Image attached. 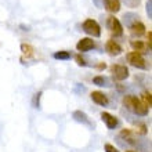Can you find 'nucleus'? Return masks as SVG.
<instances>
[{
    "instance_id": "nucleus-1",
    "label": "nucleus",
    "mask_w": 152,
    "mask_h": 152,
    "mask_svg": "<svg viewBox=\"0 0 152 152\" xmlns=\"http://www.w3.org/2000/svg\"><path fill=\"white\" fill-rule=\"evenodd\" d=\"M123 105L129 109V111L134 112L136 115H141V116L148 115L149 109L142 104V101H140L134 96H124L123 97Z\"/></svg>"
},
{
    "instance_id": "nucleus-2",
    "label": "nucleus",
    "mask_w": 152,
    "mask_h": 152,
    "mask_svg": "<svg viewBox=\"0 0 152 152\" xmlns=\"http://www.w3.org/2000/svg\"><path fill=\"white\" fill-rule=\"evenodd\" d=\"M82 28H83V31L87 33V35H90V36H93V37L101 36V26L98 25V22L94 20H86L83 22V25H82Z\"/></svg>"
},
{
    "instance_id": "nucleus-3",
    "label": "nucleus",
    "mask_w": 152,
    "mask_h": 152,
    "mask_svg": "<svg viewBox=\"0 0 152 152\" xmlns=\"http://www.w3.org/2000/svg\"><path fill=\"white\" fill-rule=\"evenodd\" d=\"M111 73L115 80H124L129 77V69L127 66H124L122 64H113L111 66Z\"/></svg>"
},
{
    "instance_id": "nucleus-4",
    "label": "nucleus",
    "mask_w": 152,
    "mask_h": 152,
    "mask_svg": "<svg viewBox=\"0 0 152 152\" xmlns=\"http://www.w3.org/2000/svg\"><path fill=\"white\" fill-rule=\"evenodd\" d=\"M127 61L130 62V65L136 66L138 69H147V64H145L144 57L141 56V53L132 51L127 54Z\"/></svg>"
},
{
    "instance_id": "nucleus-5",
    "label": "nucleus",
    "mask_w": 152,
    "mask_h": 152,
    "mask_svg": "<svg viewBox=\"0 0 152 152\" xmlns=\"http://www.w3.org/2000/svg\"><path fill=\"white\" fill-rule=\"evenodd\" d=\"M107 26H108V29L115 36H122V35H123V26H122L120 21L118 20L116 17L111 15L107 18Z\"/></svg>"
},
{
    "instance_id": "nucleus-6",
    "label": "nucleus",
    "mask_w": 152,
    "mask_h": 152,
    "mask_svg": "<svg viewBox=\"0 0 152 152\" xmlns=\"http://www.w3.org/2000/svg\"><path fill=\"white\" fill-rule=\"evenodd\" d=\"M94 40L90 39V37H83V39H80L76 44V48H77V51L80 53H84V51H88V50H91L94 48Z\"/></svg>"
},
{
    "instance_id": "nucleus-7",
    "label": "nucleus",
    "mask_w": 152,
    "mask_h": 152,
    "mask_svg": "<svg viewBox=\"0 0 152 152\" xmlns=\"http://www.w3.org/2000/svg\"><path fill=\"white\" fill-rule=\"evenodd\" d=\"M105 50L108 53L109 56H119L122 54V47H120V44H118L115 40H108L107 44H105Z\"/></svg>"
},
{
    "instance_id": "nucleus-8",
    "label": "nucleus",
    "mask_w": 152,
    "mask_h": 152,
    "mask_svg": "<svg viewBox=\"0 0 152 152\" xmlns=\"http://www.w3.org/2000/svg\"><path fill=\"white\" fill-rule=\"evenodd\" d=\"M101 119H102V122L107 124V127H108L109 130H113V129L118 126V123H119L115 116L111 115V113H108V112H102V113H101Z\"/></svg>"
},
{
    "instance_id": "nucleus-9",
    "label": "nucleus",
    "mask_w": 152,
    "mask_h": 152,
    "mask_svg": "<svg viewBox=\"0 0 152 152\" xmlns=\"http://www.w3.org/2000/svg\"><path fill=\"white\" fill-rule=\"evenodd\" d=\"M91 100L98 105H102V107H107L108 105V97L105 96L102 91H93L91 93Z\"/></svg>"
},
{
    "instance_id": "nucleus-10",
    "label": "nucleus",
    "mask_w": 152,
    "mask_h": 152,
    "mask_svg": "<svg viewBox=\"0 0 152 152\" xmlns=\"http://www.w3.org/2000/svg\"><path fill=\"white\" fill-rule=\"evenodd\" d=\"M130 32H132V35H134V36H141V35H144L145 33V25L141 22V21H136L134 24L130 25Z\"/></svg>"
},
{
    "instance_id": "nucleus-11",
    "label": "nucleus",
    "mask_w": 152,
    "mask_h": 152,
    "mask_svg": "<svg viewBox=\"0 0 152 152\" xmlns=\"http://www.w3.org/2000/svg\"><path fill=\"white\" fill-rule=\"evenodd\" d=\"M104 4L109 12H118L120 10V0H104Z\"/></svg>"
},
{
    "instance_id": "nucleus-12",
    "label": "nucleus",
    "mask_w": 152,
    "mask_h": 152,
    "mask_svg": "<svg viewBox=\"0 0 152 152\" xmlns=\"http://www.w3.org/2000/svg\"><path fill=\"white\" fill-rule=\"evenodd\" d=\"M73 119H75L76 122H80V123H83V124L91 126V122L88 119V116L84 112H82V111H75V112H73Z\"/></svg>"
},
{
    "instance_id": "nucleus-13",
    "label": "nucleus",
    "mask_w": 152,
    "mask_h": 152,
    "mask_svg": "<svg viewBox=\"0 0 152 152\" xmlns=\"http://www.w3.org/2000/svg\"><path fill=\"white\" fill-rule=\"evenodd\" d=\"M123 21H124V24H126V26L130 28V25L134 24L136 21H138V15L134 14V12H126L123 15Z\"/></svg>"
},
{
    "instance_id": "nucleus-14",
    "label": "nucleus",
    "mask_w": 152,
    "mask_h": 152,
    "mask_svg": "<svg viewBox=\"0 0 152 152\" xmlns=\"http://www.w3.org/2000/svg\"><path fill=\"white\" fill-rule=\"evenodd\" d=\"M93 83L96 84V86H101V87H102V86H111V84H109V80L107 79V77H105V76H96V77H94V79H93Z\"/></svg>"
},
{
    "instance_id": "nucleus-15",
    "label": "nucleus",
    "mask_w": 152,
    "mask_h": 152,
    "mask_svg": "<svg viewBox=\"0 0 152 152\" xmlns=\"http://www.w3.org/2000/svg\"><path fill=\"white\" fill-rule=\"evenodd\" d=\"M130 44H132V47L134 48V51H137V53L144 51V48H145V44L142 43L141 40H133Z\"/></svg>"
},
{
    "instance_id": "nucleus-16",
    "label": "nucleus",
    "mask_w": 152,
    "mask_h": 152,
    "mask_svg": "<svg viewBox=\"0 0 152 152\" xmlns=\"http://www.w3.org/2000/svg\"><path fill=\"white\" fill-rule=\"evenodd\" d=\"M54 58L56 60H69L71 58V53H68V51H57V53H54Z\"/></svg>"
},
{
    "instance_id": "nucleus-17",
    "label": "nucleus",
    "mask_w": 152,
    "mask_h": 152,
    "mask_svg": "<svg viewBox=\"0 0 152 152\" xmlns=\"http://www.w3.org/2000/svg\"><path fill=\"white\" fill-rule=\"evenodd\" d=\"M142 100H144V102L142 104L147 107V108H151V105H152V100H151V93L149 91H144L142 93Z\"/></svg>"
},
{
    "instance_id": "nucleus-18",
    "label": "nucleus",
    "mask_w": 152,
    "mask_h": 152,
    "mask_svg": "<svg viewBox=\"0 0 152 152\" xmlns=\"http://www.w3.org/2000/svg\"><path fill=\"white\" fill-rule=\"evenodd\" d=\"M122 1L130 8H137L141 3V0H122Z\"/></svg>"
},
{
    "instance_id": "nucleus-19",
    "label": "nucleus",
    "mask_w": 152,
    "mask_h": 152,
    "mask_svg": "<svg viewBox=\"0 0 152 152\" xmlns=\"http://www.w3.org/2000/svg\"><path fill=\"white\" fill-rule=\"evenodd\" d=\"M21 50H22V53H24L25 56H32L33 53V47L32 46H29V44H21Z\"/></svg>"
},
{
    "instance_id": "nucleus-20",
    "label": "nucleus",
    "mask_w": 152,
    "mask_h": 152,
    "mask_svg": "<svg viewBox=\"0 0 152 152\" xmlns=\"http://www.w3.org/2000/svg\"><path fill=\"white\" fill-rule=\"evenodd\" d=\"M40 96H42V91L36 93L35 97H33V107L35 108H39V100H40Z\"/></svg>"
},
{
    "instance_id": "nucleus-21",
    "label": "nucleus",
    "mask_w": 152,
    "mask_h": 152,
    "mask_svg": "<svg viewBox=\"0 0 152 152\" xmlns=\"http://www.w3.org/2000/svg\"><path fill=\"white\" fill-rule=\"evenodd\" d=\"M75 60H76V62H77V65H79V66H86V65H87V64H86V61L80 57V54H77V56L75 57Z\"/></svg>"
},
{
    "instance_id": "nucleus-22",
    "label": "nucleus",
    "mask_w": 152,
    "mask_h": 152,
    "mask_svg": "<svg viewBox=\"0 0 152 152\" xmlns=\"http://www.w3.org/2000/svg\"><path fill=\"white\" fill-rule=\"evenodd\" d=\"M105 152H119V149L115 148V147L111 144H105Z\"/></svg>"
},
{
    "instance_id": "nucleus-23",
    "label": "nucleus",
    "mask_w": 152,
    "mask_h": 152,
    "mask_svg": "<svg viewBox=\"0 0 152 152\" xmlns=\"http://www.w3.org/2000/svg\"><path fill=\"white\" fill-rule=\"evenodd\" d=\"M151 7H152V3H151V0H148V3H147V14H148V18H152Z\"/></svg>"
},
{
    "instance_id": "nucleus-24",
    "label": "nucleus",
    "mask_w": 152,
    "mask_h": 152,
    "mask_svg": "<svg viewBox=\"0 0 152 152\" xmlns=\"http://www.w3.org/2000/svg\"><path fill=\"white\" fill-rule=\"evenodd\" d=\"M94 3H96V6L97 7H102V6H104V0H94Z\"/></svg>"
},
{
    "instance_id": "nucleus-25",
    "label": "nucleus",
    "mask_w": 152,
    "mask_h": 152,
    "mask_svg": "<svg viewBox=\"0 0 152 152\" xmlns=\"http://www.w3.org/2000/svg\"><path fill=\"white\" fill-rule=\"evenodd\" d=\"M151 42H152V33L148 32V47L151 48Z\"/></svg>"
},
{
    "instance_id": "nucleus-26",
    "label": "nucleus",
    "mask_w": 152,
    "mask_h": 152,
    "mask_svg": "<svg viewBox=\"0 0 152 152\" xmlns=\"http://www.w3.org/2000/svg\"><path fill=\"white\" fill-rule=\"evenodd\" d=\"M98 68H100V69H105V64H100V65H98Z\"/></svg>"
},
{
    "instance_id": "nucleus-27",
    "label": "nucleus",
    "mask_w": 152,
    "mask_h": 152,
    "mask_svg": "<svg viewBox=\"0 0 152 152\" xmlns=\"http://www.w3.org/2000/svg\"><path fill=\"white\" fill-rule=\"evenodd\" d=\"M127 152H134V151H127Z\"/></svg>"
}]
</instances>
